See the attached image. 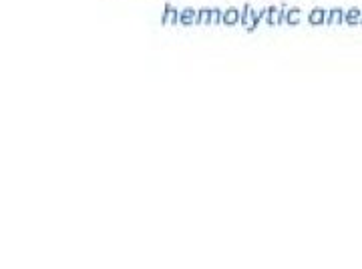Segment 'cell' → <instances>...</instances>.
Returning a JSON list of instances; mask_svg holds the SVG:
<instances>
[{
	"instance_id": "cell-1",
	"label": "cell",
	"mask_w": 362,
	"mask_h": 269,
	"mask_svg": "<svg viewBox=\"0 0 362 269\" xmlns=\"http://www.w3.org/2000/svg\"><path fill=\"white\" fill-rule=\"evenodd\" d=\"M260 22H262L260 12H255L250 4H244V6H242V24H244V29H246L248 32H253Z\"/></svg>"
},
{
	"instance_id": "cell-2",
	"label": "cell",
	"mask_w": 362,
	"mask_h": 269,
	"mask_svg": "<svg viewBox=\"0 0 362 269\" xmlns=\"http://www.w3.org/2000/svg\"><path fill=\"white\" fill-rule=\"evenodd\" d=\"M238 22H242V10L240 8H225L223 10V24L225 27H236Z\"/></svg>"
},
{
	"instance_id": "cell-3",
	"label": "cell",
	"mask_w": 362,
	"mask_h": 269,
	"mask_svg": "<svg viewBox=\"0 0 362 269\" xmlns=\"http://www.w3.org/2000/svg\"><path fill=\"white\" fill-rule=\"evenodd\" d=\"M179 16H181V12H177L175 6L165 4L163 16H161V24H165V27H169V24H177V22H179Z\"/></svg>"
},
{
	"instance_id": "cell-4",
	"label": "cell",
	"mask_w": 362,
	"mask_h": 269,
	"mask_svg": "<svg viewBox=\"0 0 362 269\" xmlns=\"http://www.w3.org/2000/svg\"><path fill=\"white\" fill-rule=\"evenodd\" d=\"M326 20H328V12L324 8H312L308 14V22L312 24V27H320V24L326 22Z\"/></svg>"
},
{
	"instance_id": "cell-5",
	"label": "cell",
	"mask_w": 362,
	"mask_h": 269,
	"mask_svg": "<svg viewBox=\"0 0 362 269\" xmlns=\"http://www.w3.org/2000/svg\"><path fill=\"white\" fill-rule=\"evenodd\" d=\"M179 24H183V27H191V24H197V10H193V8H183V10H181V16H179Z\"/></svg>"
},
{
	"instance_id": "cell-6",
	"label": "cell",
	"mask_w": 362,
	"mask_h": 269,
	"mask_svg": "<svg viewBox=\"0 0 362 269\" xmlns=\"http://www.w3.org/2000/svg\"><path fill=\"white\" fill-rule=\"evenodd\" d=\"M302 20V10L300 8H288L286 12V24H290V27H298Z\"/></svg>"
},
{
	"instance_id": "cell-7",
	"label": "cell",
	"mask_w": 362,
	"mask_h": 269,
	"mask_svg": "<svg viewBox=\"0 0 362 269\" xmlns=\"http://www.w3.org/2000/svg\"><path fill=\"white\" fill-rule=\"evenodd\" d=\"M197 24H212V8L197 10Z\"/></svg>"
},
{
	"instance_id": "cell-8",
	"label": "cell",
	"mask_w": 362,
	"mask_h": 269,
	"mask_svg": "<svg viewBox=\"0 0 362 269\" xmlns=\"http://www.w3.org/2000/svg\"><path fill=\"white\" fill-rule=\"evenodd\" d=\"M342 10L340 8H334V10H330L328 12V20H326V24H338V22H342Z\"/></svg>"
},
{
	"instance_id": "cell-9",
	"label": "cell",
	"mask_w": 362,
	"mask_h": 269,
	"mask_svg": "<svg viewBox=\"0 0 362 269\" xmlns=\"http://www.w3.org/2000/svg\"><path fill=\"white\" fill-rule=\"evenodd\" d=\"M212 24H214V27L223 24V10L221 8H212Z\"/></svg>"
},
{
	"instance_id": "cell-10",
	"label": "cell",
	"mask_w": 362,
	"mask_h": 269,
	"mask_svg": "<svg viewBox=\"0 0 362 269\" xmlns=\"http://www.w3.org/2000/svg\"><path fill=\"white\" fill-rule=\"evenodd\" d=\"M356 20H358V12H356V10H350V12L346 14V22H348V24H354Z\"/></svg>"
}]
</instances>
